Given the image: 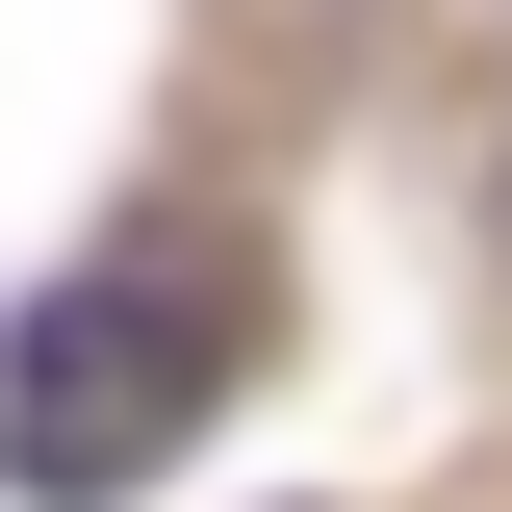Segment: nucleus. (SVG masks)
<instances>
[{
    "instance_id": "1",
    "label": "nucleus",
    "mask_w": 512,
    "mask_h": 512,
    "mask_svg": "<svg viewBox=\"0 0 512 512\" xmlns=\"http://www.w3.org/2000/svg\"><path fill=\"white\" fill-rule=\"evenodd\" d=\"M231 384H256V282L205 231H128L103 282H52V308L0 333V487L26 512H103V487H154Z\"/></svg>"
}]
</instances>
